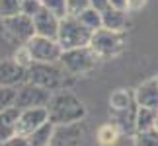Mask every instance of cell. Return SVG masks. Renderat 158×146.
Here are the masks:
<instances>
[{"mask_svg":"<svg viewBox=\"0 0 158 146\" xmlns=\"http://www.w3.org/2000/svg\"><path fill=\"white\" fill-rule=\"evenodd\" d=\"M47 111H49V121L53 125L78 123L86 117V107L80 101V97H76L69 90H60V92L53 94Z\"/></svg>","mask_w":158,"mask_h":146,"instance_id":"6da1fadb","label":"cell"},{"mask_svg":"<svg viewBox=\"0 0 158 146\" xmlns=\"http://www.w3.org/2000/svg\"><path fill=\"white\" fill-rule=\"evenodd\" d=\"M72 76L66 72L59 63H33L27 68V82L41 86L49 92L66 90Z\"/></svg>","mask_w":158,"mask_h":146,"instance_id":"7a4b0ae2","label":"cell"},{"mask_svg":"<svg viewBox=\"0 0 158 146\" xmlns=\"http://www.w3.org/2000/svg\"><path fill=\"white\" fill-rule=\"evenodd\" d=\"M92 29H88L84 23L78 20V16H66L59 23V35L57 41L63 47V51L69 49H78V47H88L92 39Z\"/></svg>","mask_w":158,"mask_h":146,"instance_id":"3957f363","label":"cell"},{"mask_svg":"<svg viewBox=\"0 0 158 146\" xmlns=\"http://www.w3.org/2000/svg\"><path fill=\"white\" fill-rule=\"evenodd\" d=\"M100 63V57L94 53L92 47H78V49H69V51H63L60 55L59 64L69 72L70 76H80L86 74V72L94 70Z\"/></svg>","mask_w":158,"mask_h":146,"instance_id":"277c9868","label":"cell"},{"mask_svg":"<svg viewBox=\"0 0 158 146\" xmlns=\"http://www.w3.org/2000/svg\"><path fill=\"white\" fill-rule=\"evenodd\" d=\"M90 47L100 59H111L125 49V37L121 31H111V29L102 27L92 33Z\"/></svg>","mask_w":158,"mask_h":146,"instance_id":"5b68a950","label":"cell"},{"mask_svg":"<svg viewBox=\"0 0 158 146\" xmlns=\"http://www.w3.org/2000/svg\"><path fill=\"white\" fill-rule=\"evenodd\" d=\"M0 27H2L4 35L8 37L14 45H26L29 39L35 35L33 27V18H29L26 14H18L10 18H2L0 20Z\"/></svg>","mask_w":158,"mask_h":146,"instance_id":"8992f818","label":"cell"},{"mask_svg":"<svg viewBox=\"0 0 158 146\" xmlns=\"http://www.w3.org/2000/svg\"><path fill=\"white\" fill-rule=\"evenodd\" d=\"M53 97V92L35 86L31 82H23L16 88V101L14 105L18 109H29V107H47Z\"/></svg>","mask_w":158,"mask_h":146,"instance_id":"52a82bcc","label":"cell"},{"mask_svg":"<svg viewBox=\"0 0 158 146\" xmlns=\"http://www.w3.org/2000/svg\"><path fill=\"white\" fill-rule=\"evenodd\" d=\"M26 47L31 53L33 63H59L63 55V47L59 45L57 39L41 37V35H33L26 43Z\"/></svg>","mask_w":158,"mask_h":146,"instance_id":"ba28073f","label":"cell"},{"mask_svg":"<svg viewBox=\"0 0 158 146\" xmlns=\"http://www.w3.org/2000/svg\"><path fill=\"white\" fill-rule=\"evenodd\" d=\"M84 136V123H69V125H55L51 146H80Z\"/></svg>","mask_w":158,"mask_h":146,"instance_id":"9c48e42d","label":"cell"},{"mask_svg":"<svg viewBox=\"0 0 158 146\" xmlns=\"http://www.w3.org/2000/svg\"><path fill=\"white\" fill-rule=\"evenodd\" d=\"M49 121V111L47 107H29L20 111V119H18V135L29 136L35 129L45 125Z\"/></svg>","mask_w":158,"mask_h":146,"instance_id":"30bf717a","label":"cell"},{"mask_svg":"<svg viewBox=\"0 0 158 146\" xmlns=\"http://www.w3.org/2000/svg\"><path fill=\"white\" fill-rule=\"evenodd\" d=\"M27 82V68L18 64L14 59L0 60V86L2 88H18Z\"/></svg>","mask_w":158,"mask_h":146,"instance_id":"8fae6325","label":"cell"},{"mask_svg":"<svg viewBox=\"0 0 158 146\" xmlns=\"http://www.w3.org/2000/svg\"><path fill=\"white\" fill-rule=\"evenodd\" d=\"M59 23L60 20L53 12L41 8L37 14L33 16V27H35V35H41V37H51L57 39L59 35Z\"/></svg>","mask_w":158,"mask_h":146,"instance_id":"7c38bea8","label":"cell"},{"mask_svg":"<svg viewBox=\"0 0 158 146\" xmlns=\"http://www.w3.org/2000/svg\"><path fill=\"white\" fill-rule=\"evenodd\" d=\"M137 109L139 105H131L129 109H121V111H115L111 109V125L117 127L119 132H127V135L135 136L137 132Z\"/></svg>","mask_w":158,"mask_h":146,"instance_id":"4fadbf2b","label":"cell"},{"mask_svg":"<svg viewBox=\"0 0 158 146\" xmlns=\"http://www.w3.org/2000/svg\"><path fill=\"white\" fill-rule=\"evenodd\" d=\"M135 101L141 107H150L158 111V80L156 78L143 82L135 90Z\"/></svg>","mask_w":158,"mask_h":146,"instance_id":"5bb4252c","label":"cell"},{"mask_svg":"<svg viewBox=\"0 0 158 146\" xmlns=\"http://www.w3.org/2000/svg\"><path fill=\"white\" fill-rule=\"evenodd\" d=\"M20 111L16 105H12L4 111H0V142L10 140L12 136L18 135V119H20Z\"/></svg>","mask_w":158,"mask_h":146,"instance_id":"9a60e30c","label":"cell"},{"mask_svg":"<svg viewBox=\"0 0 158 146\" xmlns=\"http://www.w3.org/2000/svg\"><path fill=\"white\" fill-rule=\"evenodd\" d=\"M102 23L106 29L111 31H125L127 23H129V16L125 10H115V8H107L106 12H102Z\"/></svg>","mask_w":158,"mask_h":146,"instance_id":"2e32d148","label":"cell"},{"mask_svg":"<svg viewBox=\"0 0 158 146\" xmlns=\"http://www.w3.org/2000/svg\"><path fill=\"white\" fill-rule=\"evenodd\" d=\"M53 131H55V125L51 121H47L45 125H41L39 129H35L27 138H29V142H31V146H51Z\"/></svg>","mask_w":158,"mask_h":146,"instance_id":"e0dca14e","label":"cell"},{"mask_svg":"<svg viewBox=\"0 0 158 146\" xmlns=\"http://www.w3.org/2000/svg\"><path fill=\"white\" fill-rule=\"evenodd\" d=\"M156 117H158V111H156V109L141 107V105H139V109H137V132H139V131L154 129Z\"/></svg>","mask_w":158,"mask_h":146,"instance_id":"ac0fdd59","label":"cell"},{"mask_svg":"<svg viewBox=\"0 0 158 146\" xmlns=\"http://www.w3.org/2000/svg\"><path fill=\"white\" fill-rule=\"evenodd\" d=\"M135 94L127 92V90H117V92H113L111 97H109V105L111 109L115 111H121V109H129L131 105H135Z\"/></svg>","mask_w":158,"mask_h":146,"instance_id":"d6986e66","label":"cell"},{"mask_svg":"<svg viewBox=\"0 0 158 146\" xmlns=\"http://www.w3.org/2000/svg\"><path fill=\"white\" fill-rule=\"evenodd\" d=\"M78 20H80L88 29H92V31H98V29L104 27V23H102V14H100L98 10L90 8V6H88L84 12H80V14H78Z\"/></svg>","mask_w":158,"mask_h":146,"instance_id":"ffe728a7","label":"cell"},{"mask_svg":"<svg viewBox=\"0 0 158 146\" xmlns=\"http://www.w3.org/2000/svg\"><path fill=\"white\" fill-rule=\"evenodd\" d=\"M117 138H119V131L115 125H104L98 131V140L102 146H111L117 142Z\"/></svg>","mask_w":158,"mask_h":146,"instance_id":"44dd1931","label":"cell"},{"mask_svg":"<svg viewBox=\"0 0 158 146\" xmlns=\"http://www.w3.org/2000/svg\"><path fill=\"white\" fill-rule=\"evenodd\" d=\"M41 4H43L45 10L53 12L59 20H63V18L69 16V6H66V0H41Z\"/></svg>","mask_w":158,"mask_h":146,"instance_id":"7402d4cb","label":"cell"},{"mask_svg":"<svg viewBox=\"0 0 158 146\" xmlns=\"http://www.w3.org/2000/svg\"><path fill=\"white\" fill-rule=\"evenodd\" d=\"M135 146H158V131H139L135 132Z\"/></svg>","mask_w":158,"mask_h":146,"instance_id":"603a6c76","label":"cell"},{"mask_svg":"<svg viewBox=\"0 0 158 146\" xmlns=\"http://www.w3.org/2000/svg\"><path fill=\"white\" fill-rule=\"evenodd\" d=\"M22 14V4L20 0H0V20L10 16Z\"/></svg>","mask_w":158,"mask_h":146,"instance_id":"cb8c5ba5","label":"cell"},{"mask_svg":"<svg viewBox=\"0 0 158 146\" xmlns=\"http://www.w3.org/2000/svg\"><path fill=\"white\" fill-rule=\"evenodd\" d=\"M16 101V88H2L0 86V111L8 109Z\"/></svg>","mask_w":158,"mask_h":146,"instance_id":"d4e9b609","label":"cell"},{"mask_svg":"<svg viewBox=\"0 0 158 146\" xmlns=\"http://www.w3.org/2000/svg\"><path fill=\"white\" fill-rule=\"evenodd\" d=\"M14 60H16L18 64H22L23 68H29V66L33 64L31 53L27 51V47H26V45H20V47H18V51H16V55H14Z\"/></svg>","mask_w":158,"mask_h":146,"instance_id":"484cf974","label":"cell"},{"mask_svg":"<svg viewBox=\"0 0 158 146\" xmlns=\"http://www.w3.org/2000/svg\"><path fill=\"white\" fill-rule=\"evenodd\" d=\"M20 4H22V14H26L29 18H33L41 8H43L41 0H20Z\"/></svg>","mask_w":158,"mask_h":146,"instance_id":"4316f807","label":"cell"},{"mask_svg":"<svg viewBox=\"0 0 158 146\" xmlns=\"http://www.w3.org/2000/svg\"><path fill=\"white\" fill-rule=\"evenodd\" d=\"M66 6H69V14L70 16H78L80 12H84L90 6L88 0H66Z\"/></svg>","mask_w":158,"mask_h":146,"instance_id":"83f0119b","label":"cell"},{"mask_svg":"<svg viewBox=\"0 0 158 146\" xmlns=\"http://www.w3.org/2000/svg\"><path fill=\"white\" fill-rule=\"evenodd\" d=\"M2 146H31V142H29V138H27V136L16 135V136H12L10 140L2 142Z\"/></svg>","mask_w":158,"mask_h":146,"instance_id":"f1b7e54d","label":"cell"},{"mask_svg":"<svg viewBox=\"0 0 158 146\" xmlns=\"http://www.w3.org/2000/svg\"><path fill=\"white\" fill-rule=\"evenodd\" d=\"M90 2V8H94V10H98L100 14L102 12H106L109 8V0H88Z\"/></svg>","mask_w":158,"mask_h":146,"instance_id":"f546056e","label":"cell"},{"mask_svg":"<svg viewBox=\"0 0 158 146\" xmlns=\"http://www.w3.org/2000/svg\"><path fill=\"white\" fill-rule=\"evenodd\" d=\"M109 8H115V10H125V12H129V8H127V0H109Z\"/></svg>","mask_w":158,"mask_h":146,"instance_id":"4dcf8cb0","label":"cell"},{"mask_svg":"<svg viewBox=\"0 0 158 146\" xmlns=\"http://www.w3.org/2000/svg\"><path fill=\"white\" fill-rule=\"evenodd\" d=\"M147 4V0H127V8L129 10H139Z\"/></svg>","mask_w":158,"mask_h":146,"instance_id":"1f68e13d","label":"cell"},{"mask_svg":"<svg viewBox=\"0 0 158 146\" xmlns=\"http://www.w3.org/2000/svg\"><path fill=\"white\" fill-rule=\"evenodd\" d=\"M154 131H158V117H156V121H154Z\"/></svg>","mask_w":158,"mask_h":146,"instance_id":"d6a6232c","label":"cell"},{"mask_svg":"<svg viewBox=\"0 0 158 146\" xmlns=\"http://www.w3.org/2000/svg\"><path fill=\"white\" fill-rule=\"evenodd\" d=\"M156 80H158V78H156Z\"/></svg>","mask_w":158,"mask_h":146,"instance_id":"836d02e7","label":"cell"}]
</instances>
